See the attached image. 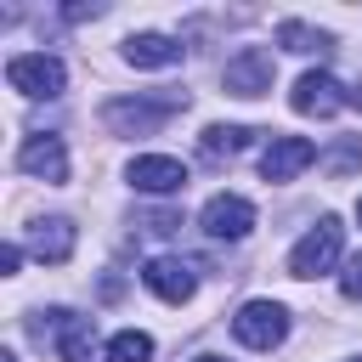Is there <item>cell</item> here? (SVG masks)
<instances>
[{"label":"cell","instance_id":"8","mask_svg":"<svg viewBox=\"0 0 362 362\" xmlns=\"http://www.w3.org/2000/svg\"><path fill=\"white\" fill-rule=\"evenodd\" d=\"M221 85H226V96H243V102L266 96V90H272V51H266V45H243V51L221 68Z\"/></svg>","mask_w":362,"mask_h":362},{"label":"cell","instance_id":"22","mask_svg":"<svg viewBox=\"0 0 362 362\" xmlns=\"http://www.w3.org/2000/svg\"><path fill=\"white\" fill-rule=\"evenodd\" d=\"M356 221H362V204H356Z\"/></svg>","mask_w":362,"mask_h":362},{"label":"cell","instance_id":"7","mask_svg":"<svg viewBox=\"0 0 362 362\" xmlns=\"http://www.w3.org/2000/svg\"><path fill=\"white\" fill-rule=\"evenodd\" d=\"M141 283H147L164 305H187V300L198 294V266L181 260V255H153V260L141 266Z\"/></svg>","mask_w":362,"mask_h":362},{"label":"cell","instance_id":"4","mask_svg":"<svg viewBox=\"0 0 362 362\" xmlns=\"http://www.w3.org/2000/svg\"><path fill=\"white\" fill-rule=\"evenodd\" d=\"M339 243H345L339 221L322 215V221L288 249V272H294V277H322V272H334V266H339Z\"/></svg>","mask_w":362,"mask_h":362},{"label":"cell","instance_id":"16","mask_svg":"<svg viewBox=\"0 0 362 362\" xmlns=\"http://www.w3.org/2000/svg\"><path fill=\"white\" fill-rule=\"evenodd\" d=\"M277 45L283 51H300V57H322V51H334V34H322V28H311V23H300V17H288V23H277Z\"/></svg>","mask_w":362,"mask_h":362},{"label":"cell","instance_id":"12","mask_svg":"<svg viewBox=\"0 0 362 362\" xmlns=\"http://www.w3.org/2000/svg\"><path fill=\"white\" fill-rule=\"evenodd\" d=\"M311 158H317V147H311L305 136H272V147L260 153V175L277 187V181H294Z\"/></svg>","mask_w":362,"mask_h":362},{"label":"cell","instance_id":"13","mask_svg":"<svg viewBox=\"0 0 362 362\" xmlns=\"http://www.w3.org/2000/svg\"><path fill=\"white\" fill-rule=\"evenodd\" d=\"M181 57H187V45L170 40V34H153V28L124 40V62H130V68H175Z\"/></svg>","mask_w":362,"mask_h":362},{"label":"cell","instance_id":"14","mask_svg":"<svg viewBox=\"0 0 362 362\" xmlns=\"http://www.w3.org/2000/svg\"><path fill=\"white\" fill-rule=\"evenodd\" d=\"M28 255H40L45 266H62L74 255V221L51 215V221H34L28 226Z\"/></svg>","mask_w":362,"mask_h":362},{"label":"cell","instance_id":"10","mask_svg":"<svg viewBox=\"0 0 362 362\" xmlns=\"http://www.w3.org/2000/svg\"><path fill=\"white\" fill-rule=\"evenodd\" d=\"M124 181H130L136 192L170 198V192H181V187H187V164H181V158H164V153H141V158H130Z\"/></svg>","mask_w":362,"mask_h":362},{"label":"cell","instance_id":"15","mask_svg":"<svg viewBox=\"0 0 362 362\" xmlns=\"http://www.w3.org/2000/svg\"><path fill=\"white\" fill-rule=\"evenodd\" d=\"M249 136H255V130H243V124H209V130L198 136V153H204L209 164H221V158H238V153L249 147Z\"/></svg>","mask_w":362,"mask_h":362},{"label":"cell","instance_id":"21","mask_svg":"<svg viewBox=\"0 0 362 362\" xmlns=\"http://www.w3.org/2000/svg\"><path fill=\"white\" fill-rule=\"evenodd\" d=\"M192 362H226V356H192Z\"/></svg>","mask_w":362,"mask_h":362},{"label":"cell","instance_id":"2","mask_svg":"<svg viewBox=\"0 0 362 362\" xmlns=\"http://www.w3.org/2000/svg\"><path fill=\"white\" fill-rule=\"evenodd\" d=\"M34 334L51 339V351H57L62 362H90V351H96V322L79 317V311H62V305H57V311H40Z\"/></svg>","mask_w":362,"mask_h":362},{"label":"cell","instance_id":"11","mask_svg":"<svg viewBox=\"0 0 362 362\" xmlns=\"http://www.w3.org/2000/svg\"><path fill=\"white\" fill-rule=\"evenodd\" d=\"M17 170L40 175L45 187H62L68 181V147H62V136H28L17 147Z\"/></svg>","mask_w":362,"mask_h":362},{"label":"cell","instance_id":"19","mask_svg":"<svg viewBox=\"0 0 362 362\" xmlns=\"http://www.w3.org/2000/svg\"><path fill=\"white\" fill-rule=\"evenodd\" d=\"M339 294H345V300H362V255L345 260V272H339Z\"/></svg>","mask_w":362,"mask_h":362},{"label":"cell","instance_id":"18","mask_svg":"<svg viewBox=\"0 0 362 362\" xmlns=\"http://www.w3.org/2000/svg\"><path fill=\"white\" fill-rule=\"evenodd\" d=\"M362 164V136H345L328 158H322V170H334V175H345V170H356Z\"/></svg>","mask_w":362,"mask_h":362},{"label":"cell","instance_id":"20","mask_svg":"<svg viewBox=\"0 0 362 362\" xmlns=\"http://www.w3.org/2000/svg\"><path fill=\"white\" fill-rule=\"evenodd\" d=\"M17 266H23V249H17V243H6V249H0V272H6V277H11V272H17Z\"/></svg>","mask_w":362,"mask_h":362},{"label":"cell","instance_id":"17","mask_svg":"<svg viewBox=\"0 0 362 362\" xmlns=\"http://www.w3.org/2000/svg\"><path fill=\"white\" fill-rule=\"evenodd\" d=\"M107 362H153V334L119 328V334L107 339Z\"/></svg>","mask_w":362,"mask_h":362},{"label":"cell","instance_id":"5","mask_svg":"<svg viewBox=\"0 0 362 362\" xmlns=\"http://www.w3.org/2000/svg\"><path fill=\"white\" fill-rule=\"evenodd\" d=\"M232 334H238L249 351H272V345L288 339V311H283L277 300H249V305H238Z\"/></svg>","mask_w":362,"mask_h":362},{"label":"cell","instance_id":"3","mask_svg":"<svg viewBox=\"0 0 362 362\" xmlns=\"http://www.w3.org/2000/svg\"><path fill=\"white\" fill-rule=\"evenodd\" d=\"M6 85L23 90V96H34V102H40V96L51 102V96L68 90V68H62L57 57H45V51H23V57L6 62Z\"/></svg>","mask_w":362,"mask_h":362},{"label":"cell","instance_id":"6","mask_svg":"<svg viewBox=\"0 0 362 362\" xmlns=\"http://www.w3.org/2000/svg\"><path fill=\"white\" fill-rule=\"evenodd\" d=\"M288 102H294V113H305V119H328V113H339V107H351L356 96H351V85H339L334 74H322V68H311V74H300V79H294V90H288Z\"/></svg>","mask_w":362,"mask_h":362},{"label":"cell","instance_id":"9","mask_svg":"<svg viewBox=\"0 0 362 362\" xmlns=\"http://www.w3.org/2000/svg\"><path fill=\"white\" fill-rule=\"evenodd\" d=\"M198 226H204L209 238L238 243V238H249V232H255V204H249V198H238V192H215V198L204 204Z\"/></svg>","mask_w":362,"mask_h":362},{"label":"cell","instance_id":"1","mask_svg":"<svg viewBox=\"0 0 362 362\" xmlns=\"http://www.w3.org/2000/svg\"><path fill=\"white\" fill-rule=\"evenodd\" d=\"M187 96H113L102 107V124L113 136H158L170 124V113H181Z\"/></svg>","mask_w":362,"mask_h":362}]
</instances>
